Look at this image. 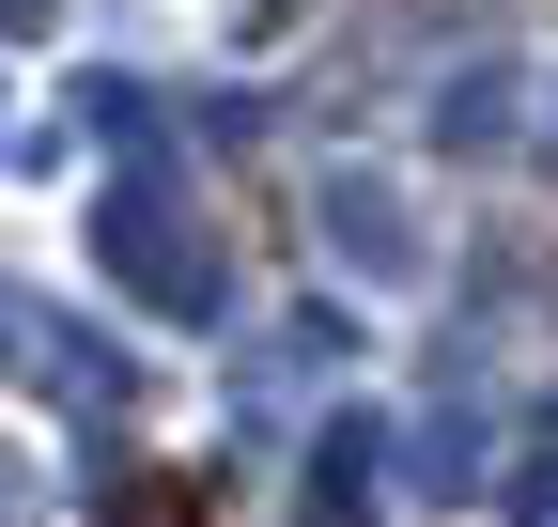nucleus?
I'll return each mask as SVG.
<instances>
[{
	"mask_svg": "<svg viewBox=\"0 0 558 527\" xmlns=\"http://www.w3.org/2000/svg\"><path fill=\"white\" fill-rule=\"evenodd\" d=\"M109 527H218V512H202V481H186V466H156V481H140Z\"/></svg>",
	"mask_w": 558,
	"mask_h": 527,
	"instance_id": "nucleus-1",
	"label": "nucleus"
}]
</instances>
